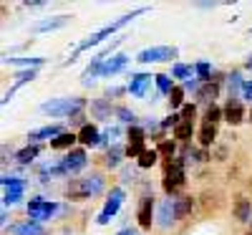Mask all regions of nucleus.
<instances>
[{
  "label": "nucleus",
  "mask_w": 252,
  "mask_h": 235,
  "mask_svg": "<svg viewBox=\"0 0 252 235\" xmlns=\"http://www.w3.org/2000/svg\"><path fill=\"white\" fill-rule=\"evenodd\" d=\"M83 109V99L78 96H63V99H51V101H43L40 104V112L43 114H51V117H76L81 114Z\"/></svg>",
  "instance_id": "obj_1"
},
{
  "label": "nucleus",
  "mask_w": 252,
  "mask_h": 235,
  "mask_svg": "<svg viewBox=\"0 0 252 235\" xmlns=\"http://www.w3.org/2000/svg\"><path fill=\"white\" fill-rule=\"evenodd\" d=\"M146 8H139V10H134V13H129V15H121L119 20H114V23H109V26H103L101 31H96V33H91L86 40H81V43L76 46V53H81V51H86V48H91V46H98L103 38H109V36H114L119 28H124L126 23H131V20L136 18V15H141Z\"/></svg>",
  "instance_id": "obj_2"
},
{
  "label": "nucleus",
  "mask_w": 252,
  "mask_h": 235,
  "mask_svg": "<svg viewBox=\"0 0 252 235\" xmlns=\"http://www.w3.org/2000/svg\"><path fill=\"white\" fill-rule=\"evenodd\" d=\"M103 187V180L98 175H91V177H83V180H73L66 190L68 200H86L91 195H96V192H101Z\"/></svg>",
  "instance_id": "obj_3"
},
{
  "label": "nucleus",
  "mask_w": 252,
  "mask_h": 235,
  "mask_svg": "<svg viewBox=\"0 0 252 235\" xmlns=\"http://www.w3.org/2000/svg\"><path fill=\"white\" fill-rule=\"evenodd\" d=\"M184 185V162L182 159H169L164 164V190L174 195V192Z\"/></svg>",
  "instance_id": "obj_4"
},
{
  "label": "nucleus",
  "mask_w": 252,
  "mask_h": 235,
  "mask_svg": "<svg viewBox=\"0 0 252 235\" xmlns=\"http://www.w3.org/2000/svg\"><path fill=\"white\" fill-rule=\"evenodd\" d=\"M177 48L174 46H154V48H144V51H139V56H136V61L139 63H161V61H172V58H177Z\"/></svg>",
  "instance_id": "obj_5"
},
{
  "label": "nucleus",
  "mask_w": 252,
  "mask_h": 235,
  "mask_svg": "<svg viewBox=\"0 0 252 235\" xmlns=\"http://www.w3.org/2000/svg\"><path fill=\"white\" fill-rule=\"evenodd\" d=\"M121 202H124V190H121V187H114V190L109 192V197H106V205H103V210L98 212V223H101V225H106V223L116 215V212H119Z\"/></svg>",
  "instance_id": "obj_6"
},
{
  "label": "nucleus",
  "mask_w": 252,
  "mask_h": 235,
  "mask_svg": "<svg viewBox=\"0 0 252 235\" xmlns=\"http://www.w3.org/2000/svg\"><path fill=\"white\" fill-rule=\"evenodd\" d=\"M3 187H5V195H3V202L5 205H18L23 200V190H26V182L20 177H3Z\"/></svg>",
  "instance_id": "obj_7"
},
{
  "label": "nucleus",
  "mask_w": 252,
  "mask_h": 235,
  "mask_svg": "<svg viewBox=\"0 0 252 235\" xmlns=\"http://www.w3.org/2000/svg\"><path fill=\"white\" fill-rule=\"evenodd\" d=\"M56 212V205L51 202V200H43V197H33L31 202H28V215H31V220H35V223H40V220H48L51 215Z\"/></svg>",
  "instance_id": "obj_8"
},
{
  "label": "nucleus",
  "mask_w": 252,
  "mask_h": 235,
  "mask_svg": "<svg viewBox=\"0 0 252 235\" xmlns=\"http://www.w3.org/2000/svg\"><path fill=\"white\" fill-rule=\"evenodd\" d=\"M58 164H61V169L66 175H73V172H78V169L86 167V152H83V149H71Z\"/></svg>",
  "instance_id": "obj_9"
},
{
  "label": "nucleus",
  "mask_w": 252,
  "mask_h": 235,
  "mask_svg": "<svg viewBox=\"0 0 252 235\" xmlns=\"http://www.w3.org/2000/svg\"><path fill=\"white\" fill-rule=\"evenodd\" d=\"M146 152L144 149V129H139V126H131V132H129V147H126V157H141Z\"/></svg>",
  "instance_id": "obj_10"
},
{
  "label": "nucleus",
  "mask_w": 252,
  "mask_h": 235,
  "mask_svg": "<svg viewBox=\"0 0 252 235\" xmlns=\"http://www.w3.org/2000/svg\"><path fill=\"white\" fill-rule=\"evenodd\" d=\"M174 218H177V200H164V202L159 205V210H157L159 225H161V228H169V225L174 223Z\"/></svg>",
  "instance_id": "obj_11"
},
{
  "label": "nucleus",
  "mask_w": 252,
  "mask_h": 235,
  "mask_svg": "<svg viewBox=\"0 0 252 235\" xmlns=\"http://www.w3.org/2000/svg\"><path fill=\"white\" fill-rule=\"evenodd\" d=\"M136 220L144 230L152 228V220H154V197H144L141 205H139V212H136Z\"/></svg>",
  "instance_id": "obj_12"
},
{
  "label": "nucleus",
  "mask_w": 252,
  "mask_h": 235,
  "mask_svg": "<svg viewBox=\"0 0 252 235\" xmlns=\"http://www.w3.org/2000/svg\"><path fill=\"white\" fill-rule=\"evenodd\" d=\"M126 63H129V56H124V53H119V56H114V58H106L103 56V63H101V76H114V74H119Z\"/></svg>",
  "instance_id": "obj_13"
},
{
  "label": "nucleus",
  "mask_w": 252,
  "mask_h": 235,
  "mask_svg": "<svg viewBox=\"0 0 252 235\" xmlns=\"http://www.w3.org/2000/svg\"><path fill=\"white\" fill-rule=\"evenodd\" d=\"M63 134V129H61V124H51V126H40V129H33L31 134H28V139L33 142V144H38V142H43V139H56V137H61Z\"/></svg>",
  "instance_id": "obj_14"
},
{
  "label": "nucleus",
  "mask_w": 252,
  "mask_h": 235,
  "mask_svg": "<svg viewBox=\"0 0 252 235\" xmlns=\"http://www.w3.org/2000/svg\"><path fill=\"white\" fill-rule=\"evenodd\" d=\"M149 83H152V76L149 74H134L131 81H129V91L131 96H146V89H149Z\"/></svg>",
  "instance_id": "obj_15"
},
{
  "label": "nucleus",
  "mask_w": 252,
  "mask_h": 235,
  "mask_svg": "<svg viewBox=\"0 0 252 235\" xmlns=\"http://www.w3.org/2000/svg\"><path fill=\"white\" fill-rule=\"evenodd\" d=\"M78 142L86 144V147H96V144H101V134L94 124H83L81 132H78Z\"/></svg>",
  "instance_id": "obj_16"
},
{
  "label": "nucleus",
  "mask_w": 252,
  "mask_h": 235,
  "mask_svg": "<svg viewBox=\"0 0 252 235\" xmlns=\"http://www.w3.org/2000/svg\"><path fill=\"white\" fill-rule=\"evenodd\" d=\"M68 23V15H56V18H46V20H38L33 26L38 33H46V31H56V28H63Z\"/></svg>",
  "instance_id": "obj_17"
},
{
  "label": "nucleus",
  "mask_w": 252,
  "mask_h": 235,
  "mask_svg": "<svg viewBox=\"0 0 252 235\" xmlns=\"http://www.w3.org/2000/svg\"><path fill=\"white\" fill-rule=\"evenodd\" d=\"M10 233H13V235H43L46 230H43V225H40V223L28 220V223H18V225H13Z\"/></svg>",
  "instance_id": "obj_18"
},
{
  "label": "nucleus",
  "mask_w": 252,
  "mask_h": 235,
  "mask_svg": "<svg viewBox=\"0 0 252 235\" xmlns=\"http://www.w3.org/2000/svg\"><path fill=\"white\" fill-rule=\"evenodd\" d=\"M224 119H227L229 124H240V121L245 119L242 104H240V101H229V104L224 106Z\"/></svg>",
  "instance_id": "obj_19"
},
{
  "label": "nucleus",
  "mask_w": 252,
  "mask_h": 235,
  "mask_svg": "<svg viewBox=\"0 0 252 235\" xmlns=\"http://www.w3.org/2000/svg\"><path fill=\"white\" fill-rule=\"evenodd\" d=\"M215 137H217V124L204 121V124H202V129H199V142H202L204 147H209Z\"/></svg>",
  "instance_id": "obj_20"
},
{
  "label": "nucleus",
  "mask_w": 252,
  "mask_h": 235,
  "mask_svg": "<svg viewBox=\"0 0 252 235\" xmlns=\"http://www.w3.org/2000/svg\"><path fill=\"white\" fill-rule=\"evenodd\" d=\"M73 142H78V134H71V132H63L61 137H56L51 142L53 149H66V147H73Z\"/></svg>",
  "instance_id": "obj_21"
},
{
  "label": "nucleus",
  "mask_w": 252,
  "mask_h": 235,
  "mask_svg": "<svg viewBox=\"0 0 252 235\" xmlns=\"http://www.w3.org/2000/svg\"><path fill=\"white\" fill-rule=\"evenodd\" d=\"M38 152H40V149H38V144H28L26 149H20V152H18L15 157H18V162L28 164V162H33V159L38 157Z\"/></svg>",
  "instance_id": "obj_22"
},
{
  "label": "nucleus",
  "mask_w": 252,
  "mask_h": 235,
  "mask_svg": "<svg viewBox=\"0 0 252 235\" xmlns=\"http://www.w3.org/2000/svg\"><path fill=\"white\" fill-rule=\"evenodd\" d=\"M5 63H13V66H28V69H35L43 63V58H13V56H5L3 58Z\"/></svg>",
  "instance_id": "obj_23"
},
{
  "label": "nucleus",
  "mask_w": 252,
  "mask_h": 235,
  "mask_svg": "<svg viewBox=\"0 0 252 235\" xmlns=\"http://www.w3.org/2000/svg\"><path fill=\"white\" fill-rule=\"evenodd\" d=\"M154 81H157V89H159V94H166V96H169V94L174 91V86H172V76L159 74V76H154Z\"/></svg>",
  "instance_id": "obj_24"
},
{
  "label": "nucleus",
  "mask_w": 252,
  "mask_h": 235,
  "mask_svg": "<svg viewBox=\"0 0 252 235\" xmlns=\"http://www.w3.org/2000/svg\"><path fill=\"white\" fill-rule=\"evenodd\" d=\"M192 74H194V69H192V66H184V63H174V66H172V78H184V81H189V78H194Z\"/></svg>",
  "instance_id": "obj_25"
},
{
  "label": "nucleus",
  "mask_w": 252,
  "mask_h": 235,
  "mask_svg": "<svg viewBox=\"0 0 252 235\" xmlns=\"http://www.w3.org/2000/svg\"><path fill=\"white\" fill-rule=\"evenodd\" d=\"M235 215H237V220H252V205H250V200H240L237 202V207H235Z\"/></svg>",
  "instance_id": "obj_26"
},
{
  "label": "nucleus",
  "mask_w": 252,
  "mask_h": 235,
  "mask_svg": "<svg viewBox=\"0 0 252 235\" xmlns=\"http://www.w3.org/2000/svg\"><path fill=\"white\" fill-rule=\"evenodd\" d=\"M157 159H159V152H157V149H146V152L139 157V167H141V169L154 167V164H157Z\"/></svg>",
  "instance_id": "obj_27"
},
{
  "label": "nucleus",
  "mask_w": 252,
  "mask_h": 235,
  "mask_svg": "<svg viewBox=\"0 0 252 235\" xmlns=\"http://www.w3.org/2000/svg\"><path fill=\"white\" fill-rule=\"evenodd\" d=\"M192 121H179V126L174 129V137L177 139H182V142H187V139H192Z\"/></svg>",
  "instance_id": "obj_28"
},
{
  "label": "nucleus",
  "mask_w": 252,
  "mask_h": 235,
  "mask_svg": "<svg viewBox=\"0 0 252 235\" xmlns=\"http://www.w3.org/2000/svg\"><path fill=\"white\" fill-rule=\"evenodd\" d=\"M126 155V149H121V147H114L111 152L106 155V167L109 169H114V167H119V162H121V157Z\"/></svg>",
  "instance_id": "obj_29"
},
{
  "label": "nucleus",
  "mask_w": 252,
  "mask_h": 235,
  "mask_svg": "<svg viewBox=\"0 0 252 235\" xmlns=\"http://www.w3.org/2000/svg\"><path fill=\"white\" fill-rule=\"evenodd\" d=\"M215 96H217V83H215V81L204 83V86L199 89V99H202V101H212Z\"/></svg>",
  "instance_id": "obj_30"
},
{
  "label": "nucleus",
  "mask_w": 252,
  "mask_h": 235,
  "mask_svg": "<svg viewBox=\"0 0 252 235\" xmlns=\"http://www.w3.org/2000/svg\"><path fill=\"white\" fill-rule=\"evenodd\" d=\"M91 112L98 117V119H103V117H106V114H111V106L106 104V99H98L94 106H91Z\"/></svg>",
  "instance_id": "obj_31"
},
{
  "label": "nucleus",
  "mask_w": 252,
  "mask_h": 235,
  "mask_svg": "<svg viewBox=\"0 0 252 235\" xmlns=\"http://www.w3.org/2000/svg\"><path fill=\"white\" fill-rule=\"evenodd\" d=\"M194 71H197V76H199V81H204V83H209V76H212V69H209V63L207 61H199L197 66H194Z\"/></svg>",
  "instance_id": "obj_32"
},
{
  "label": "nucleus",
  "mask_w": 252,
  "mask_h": 235,
  "mask_svg": "<svg viewBox=\"0 0 252 235\" xmlns=\"http://www.w3.org/2000/svg\"><path fill=\"white\" fill-rule=\"evenodd\" d=\"M220 117H224V112L220 109V106H209V109H207V117H204V121H209V124H217L220 121Z\"/></svg>",
  "instance_id": "obj_33"
},
{
  "label": "nucleus",
  "mask_w": 252,
  "mask_h": 235,
  "mask_svg": "<svg viewBox=\"0 0 252 235\" xmlns=\"http://www.w3.org/2000/svg\"><path fill=\"white\" fill-rule=\"evenodd\" d=\"M189 210H192V197H182V200H177V218H184Z\"/></svg>",
  "instance_id": "obj_34"
},
{
  "label": "nucleus",
  "mask_w": 252,
  "mask_h": 235,
  "mask_svg": "<svg viewBox=\"0 0 252 235\" xmlns=\"http://www.w3.org/2000/svg\"><path fill=\"white\" fill-rule=\"evenodd\" d=\"M182 101H184V89L182 86H174V91L169 94V104L177 109V106H182Z\"/></svg>",
  "instance_id": "obj_35"
},
{
  "label": "nucleus",
  "mask_w": 252,
  "mask_h": 235,
  "mask_svg": "<svg viewBox=\"0 0 252 235\" xmlns=\"http://www.w3.org/2000/svg\"><path fill=\"white\" fill-rule=\"evenodd\" d=\"M116 117H119L121 121H126V124H134V121H136V114L129 112V109H124V106H119V109H116Z\"/></svg>",
  "instance_id": "obj_36"
},
{
  "label": "nucleus",
  "mask_w": 252,
  "mask_h": 235,
  "mask_svg": "<svg viewBox=\"0 0 252 235\" xmlns=\"http://www.w3.org/2000/svg\"><path fill=\"white\" fill-rule=\"evenodd\" d=\"M157 152H159V155H164L166 159H172V157H174V142H161Z\"/></svg>",
  "instance_id": "obj_37"
},
{
  "label": "nucleus",
  "mask_w": 252,
  "mask_h": 235,
  "mask_svg": "<svg viewBox=\"0 0 252 235\" xmlns=\"http://www.w3.org/2000/svg\"><path fill=\"white\" fill-rule=\"evenodd\" d=\"M194 114H197L194 104H187V106H182V121H194Z\"/></svg>",
  "instance_id": "obj_38"
},
{
  "label": "nucleus",
  "mask_w": 252,
  "mask_h": 235,
  "mask_svg": "<svg viewBox=\"0 0 252 235\" xmlns=\"http://www.w3.org/2000/svg\"><path fill=\"white\" fill-rule=\"evenodd\" d=\"M242 99L252 101V78H247V81L242 83Z\"/></svg>",
  "instance_id": "obj_39"
},
{
  "label": "nucleus",
  "mask_w": 252,
  "mask_h": 235,
  "mask_svg": "<svg viewBox=\"0 0 252 235\" xmlns=\"http://www.w3.org/2000/svg\"><path fill=\"white\" fill-rule=\"evenodd\" d=\"M184 89H192V91H194V89H197V81H194V78H189V81H184Z\"/></svg>",
  "instance_id": "obj_40"
},
{
  "label": "nucleus",
  "mask_w": 252,
  "mask_h": 235,
  "mask_svg": "<svg viewBox=\"0 0 252 235\" xmlns=\"http://www.w3.org/2000/svg\"><path fill=\"white\" fill-rule=\"evenodd\" d=\"M124 89H119V86H114V89H109V96H119Z\"/></svg>",
  "instance_id": "obj_41"
},
{
  "label": "nucleus",
  "mask_w": 252,
  "mask_h": 235,
  "mask_svg": "<svg viewBox=\"0 0 252 235\" xmlns=\"http://www.w3.org/2000/svg\"><path fill=\"white\" fill-rule=\"evenodd\" d=\"M119 235H139V233H136V230H131V228H126V230H121Z\"/></svg>",
  "instance_id": "obj_42"
},
{
  "label": "nucleus",
  "mask_w": 252,
  "mask_h": 235,
  "mask_svg": "<svg viewBox=\"0 0 252 235\" xmlns=\"http://www.w3.org/2000/svg\"><path fill=\"white\" fill-rule=\"evenodd\" d=\"M250 119H252V109H250Z\"/></svg>",
  "instance_id": "obj_43"
},
{
  "label": "nucleus",
  "mask_w": 252,
  "mask_h": 235,
  "mask_svg": "<svg viewBox=\"0 0 252 235\" xmlns=\"http://www.w3.org/2000/svg\"><path fill=\"white\" fill-rule=\"evenodd\" d=\"M247 235H252V233H247Z\"/></svg>",
  "instance_id": "obj_44"
}]
</instances>
